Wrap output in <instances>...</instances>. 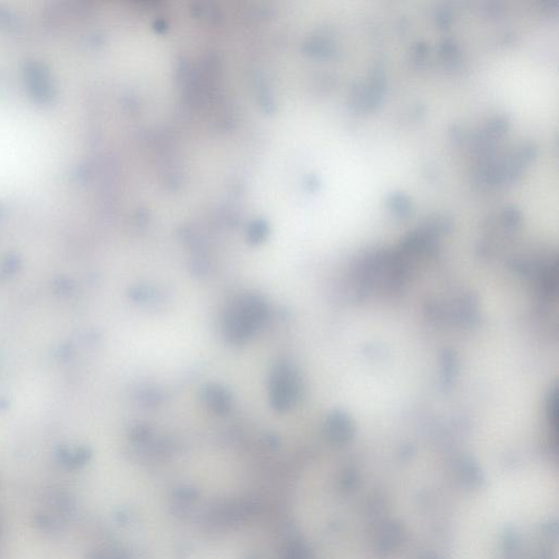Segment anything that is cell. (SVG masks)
Instances as JSON below:
<instances>
[{"label":"cell","mask_w":559,"mask_h":559,"mask_svg":"<svg viewBox=\"0 0 559 559\" xmlns=\"http://www.w3.org/2000/svg\"><path fill=\"white\" fill-rule=\"evenodd\" d=\"M327 435L330 440L335 444L346 442L353 435L352 424L341 414L331 416L328 422Z\"/></svg>","instance_id":"277c9868"},{"label":"cell","mask_w":559,"mask_h":559,"mask_svg":"<svg viewBox=\"0 0 559 559\" xmlns=\"http://www.w3.org/2000/svg\"><path fill=\"white\" fill-rule=\"evenodd\" d=\"M451 17L452 12L450 9H437L435 20H436V23L438 24L440 28H444V26H447L448 24L450 23V21H451Z\"/></svg>","instance_id":"5bb4252c"},{"label":"cell","mask_w":559,"mask_h":559,"mask_svg":"<svg viewBox=\"0 0 559 559\" xmlns=\"http://www.w3.org/2000/svg\"><path fill=\"white\" fill-rule=\"evenodd\" d=\"M418 559H440L436 554L434 553H424L422 554L421 556L418 557Z\"/></svg>","instance_id":"2e32d148"},{"label":"cell","mask_w":559,"mask_h":559,"mask_svg":"<svg viewBox=\"0 0 559 559\" xmlns=\"http://www.w3.org/2000/svg\"><path fill=\"white\" fill-rule=\"evenodd\" d=\"M266 304L257 296L247 295L233 304L225 318V333L233 343L245 342L264 322Z\"/></svg>","instance_id":"6da1fadb"},{"label":"cell","mask_w":559,"mask_h":559,"mask_svg":"<svg viewBox=\"0 0 559 559\" xmlns=\"http://www.w3.org/2000/svg\"><path fill=\"white\" fill-rule=\"evenodd\" d=\"M507 127V118L504 117V116H499V117L497 116V117L493 118L491 121L487 123L483 130L495 140V139L502 137L506 133Z\"/></svg>","instance_id":"9c48e42d"},{"label":"cell","mask_w":559,"mask_h":559,"mask_svg":"<svg viewBox=\"0 0 559 559\" xmlns=\"http://www.w3.org/2000/svg\"><path fill=\"white\" fill-rule=\"evenodd\" d=\"M544 10L547 11L549 13L556 12L558 8V3L557 1H545L543 3Z\"/></svg>","instance_id":"9a60e30c"},{"label":"cell","mask_w":559,"mask_h":559,"mask_svg":"<svg viewBox=\"0 0 559 559\" xmlns=\"http://www.w3.org/2000/svg\"><path fill=\"white\" fill-rule=\"evenodd\" d=\"M426 54H427V45L423 42L418 43L411 50V61L414 65L421 66L425 61Z\"/></svg>","instance_id":"7c38bea8"},{"label":"cell","mask_w":559,"mask_h":559,"mask_svg":"<svg viewBox=\"0 0 559 559\" xmlns=\"http://www.w3.org/2000/svg\"><path fill=\"white\" fill-rule=\"evenodd\" d=\"M458 473L460 476V480L465 487H478L483 481L482 473L478 470V465L471 462V461H463L459 465Z\"/></svg>","instance_id":"8992f818"},{"label":"cell","mask_w":559,"mask_h":559,"mask_svg":"<svg viewBox=\"0 0 559 559\" xmlns=\"http://www.w3.org/2000/svg\"><path fill=\"white\" fill-rule=\"evenodd\" d=\"M95 22H97V19H95ZM93 35H95V32H93ZM92 39H93V37H92ZM91 44H92V42H91ZM90 50H91V46H90ZM89 54H90V52H89Z\"/></svg>","instance_id":"e0dca14e"},{"label":"cell","mask_w":559,"mask_h":559,"mask_svg":"<svg viewBox=\"0 0 559 559\" xmlns=\"http://www.w3.org/2000/svg\"><path fill=\"white\" fill-rule=\"evenodd\" d=\"M403 529L399 523H387L382 525L377 534L375 551L379 558H387L399 549L403 541Z\"/></svg>","instance_id":"3957f363"},{"label":"cell","mask_w":559,"mask_h":559,"mask_svg":"<svg viewBox=\"0 0 559 559\" xmlns=\"http://www.w3.org/2000/svg\"><path fill=\"white\" fill-rule=\"evenodd\" d=\"M300 393V379L288 363H280L272 371L270 379V399L273 408L286 411L292 408Z\"/></svg>","instance_id":"7a4b0ae2"},{"label":"cell","mask_w":559,"mask_h":559,"mask_svg":"<svg viewBox=\"0 0 559 559\" xmlns=\"http://www.w3.org/2000/svg\"><path fill=\"white\" fill-rule=\"evenodd\" d=\"M206 399L210 408L217 413H225L230 409V395L222 388H209L206 393Z\"/></svg>","instance_id":"5b68a950"},{"label":"cell","mask_w":559,"mask_h":559,"mask_svg":"<svg viewBox=\"0 0 559 559\" xmlns=\"http://www.w3.org/2000/svg\"><path fill=\"white\" fill-rule=\"evenodd\" d=\"M439 55L442 56L448 66L452 68H458L460 66V52L458 48V45L453 42V39H444L438 45Z\"/></svg>","instance_id":"52a82bcc"},{"label":"cell","mask_w":559,"mask_h":559,"mask_svg":"<svg viewBox=\"0 0 559 559\" xmlns=\"http://www.w3.org/2000/svg\"><path fill=\"white\" fill-rule=\"evenodd\" d=\"M387 204L390 209L393 210L398 215H401V217L408 215L412 210L410 199L400 193L390 195L387 199Z\"/></svg>","instance_id":"ba28073f"},{"label":"cell","mask_w":559,"mask_h":559,"mask_svg":"<svg viewBox=\"0 0 559 559\" xmlns=\"http://www.w3.org/2000/svg\"><path fill=\"white\" fill-rule=\"evenodd\" d=\"M88 559H129L128 556L117 549H102L95 551L88 555Z\"/></svg>","instance_id":"30bf717a"},{"label":"cell","mask_w":559,"mask_h":559,"mask_svg":"<svg viewBox=\"0 0 559 559\" xmlns=\"http://www.w3.org/2000/svg\"><path fill=\"white\" fill-rule=\"evenodd\" d=\"M285 559H309L308 549H306L304 544H292Z\"/></svg>","instance_id":"4fadbf2b"},{"label":"cell","mask_w":559,"mask_h":559,"mask_svg":"<svg viewBox=\"0 0 559 559\" xmlns=\"http://www.w3.org/2000/svg\"><path fill=\"white\" fill-rule=\"evenodd\" d=\"M502 219H504L506 226L509 228H515L516 226L520 224L521 212L515 207L506 208L502 213Z\"/></svg>","instance_id":"8fae6325"}]
</instances>
